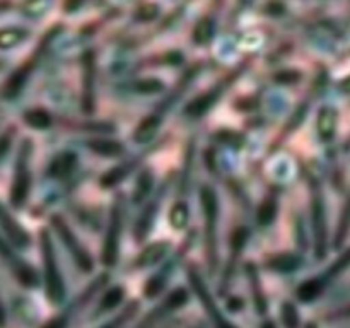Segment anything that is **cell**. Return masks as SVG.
Segmentation results:
<instances>
[{"label":"cell","instance_id":"cell-17","mask_svg":"<svg viewBox=\"0 0 350 328\" xmlns=\"http://www.w3.org/2000/svg\"><path fill=\"white\" fill-rule=\"evenodd\" d=\"M248 239H250V229L245 228V226H239V228H236L234 231H232L231 258H229L228 266H226V270H224V277H222V289H224L226 284L229 282V279H231L232 273H234L236 265H238V260H239V256H241V253H243V249H245Z\"/></svg>","mask_w":350,"mask_h":328},{"label":"cell","instance_id":"cell-28","mask_svg":"<svg viewBox=\"0 0 350 328\" xmlns=\"http://www.w3.org/2000/svg\"><path fill=\"white\" fill-rule=\"evenodd\" d=\"M23 120L27 126L34 130H48L53 125V115L44 108L27 109L23 115Z\"/></svg>","mask_w":350,"mask_h":328},{"label":"cell","instance_id":"cell-22","mask_svg":"<svg viewBox=\"0 0 350 328\" xmlns=\"http://www.w3.org/2000/svg\"><path fill=\"white\" fill-rule=\"evenodd\" d=\"M301 265H303V258H301V255H297V253H291V251L277 253V255H272L270 258L265 260L267 269L279 273L296 272Z\"/></svg>","mask_w":350,"mask_h":328},{"label":"cell","instance_id":"cell-33","mask_svg":"<svg viewBox=\"0 0 350 328\" xmlns=\"http://www.w3.org/2000/svg\"><path fill=\"white\" fill-rule=\"evenodd\" d=\"M139 310H140L139 301L137 299L130 301L129 304H125V306H123V310L120 311L118 314H115L111 320H108L106 323H103L99 328H123L130 320H132L133 316H135L137 313H139Z\"/></svg>","mask_w":350,"mask_h":328},{"label":"cell","instance_id":"cell-4","mask_svg":"<svg viewBox=\"0 0 350 328\" xmlns=\"http://www.w3.org/2000/svg\"><path fill=\"white\" fill-rule=\"evenodd\" d=\"M34 144L31 139H23L19 144L16 157V167H14L12 184H10V204L14 208H21L29 198L31 183H33V173H31V159H33Z\"/></svg>","mask_w":350,"mask_h":328},{"label":"cell","instance_id":"cell-3","mask_svg":"<svg viewBox=\"0 0 350 328\" xmlns=\"http://www.w3.org/2000/svg\"><path fill=\"white\" fill-rule=\"evenodd\" d=\"M252 60H253L252 57L245 58L241 64L236 65L231 72H228L224 77L219 79V81L215 82L214 85H211L207 91H204L200 96H197L195 99H191V101L185 106V109H183L185 115L190 116V118H200V116H204L205 113L211 111L212 106L217 105L219 99L224 96V92L228 91L229 87H232V85L236 84V81H238V79L241 77L246 70H248Z\"/></svg>","mask_w":350,"mask_h":328},{"label":"cell","instance_id":"cell-9","mask_svg":"<svg viewBox=\"0 0 350 328\" xmlns=\"http://www.w3.org/2000/svg\"><path fill=\"white\" fill-rule=\"evenodd\" d=\"M51 228L57 232V236L60 238V241L64 243V246L67 248V251L70 253L72 260H74L75 265L82 270L84 273L92 272L94 269V260H92V255L89 253V249L85 248L84 243L77 238L72 228L68 226V222L65 221L62 215L55 214L51 215Z\"/></svg>","mask_w":350,"mask_h":328},{"label":"cell","instance_id":"cell-8","mask_svg":"<svg viewBox=\"0 0 350 328\" xmlns=\"http://www.w3.org/2000/svg\"><path fill=\"white\" fill-rule=\"evenodd\" d=\"M187 279L190 282L191 289H193L195 296L198 297L200 304L204 306L205 314L208 316V320L212 321L214 328H238L232 321H229L228 318L224 316V313L221 311V308L217 306V303L212 297V292L208 290L207 284H205L204 277H202L200 270L195 263H190L187 269Z\"/></svg>","mask_w":350,"mask_h":328},{"label":"cell","instance_id":"cell-32","mask_svg":"<svg viewBox=\"0 0 350 328\" xmlns=\"http://www.w3.org/2000/svg\"><path fill=\"white\" fill-rule=\"evenodd\" d=\"M349 266H350V246L345 249L344 253H342L340 256H338L337 260H335L334 263H332L330 266H328L327 270H323V272H321V275H318V277H320L321 282H323L325 286H328V284L334 282V280L337 279L342 272H345Z\"/></svg>","mask_w":350,"mask_h":328},{"label":"cell","instance_id":"cell-7","mask_svg":"<svg viewBox=\"0 0 350 328\" xmlns=\"http://www.w3.org/2000/svg\"><path fill=\"white\" fill-rule=\"evenodd\" d=\"M123 215H125V198L123 195H116L113 202L111 212H109V222L106 228L105 239L101 248V263L108 269L116 265L120 255V243H122L123 231Z\"/></svg>","mask_w":350,"mask_h":328},{"label":"cell","instance_id":"cell-20","mask_svg":"<svg viewBox=\"0 0 350 328\" xmlns=\"http://www.w3.org/2000/svg\"><path fill=\"white\" fill-rule=\"evenodd\" d=\"M163 120L164 118H161V116L156 115L154 111L144 116V118L139 122V125H137V128L133 130V133H132L133 142L139 144V146L149 144L150 140L157 135V132H159L161 125H163Z\"/></svg>","mask_w":350,"mask_h":328},{"label":"cell","instance_id":"cell-46","mask_svg":"<svg viewBox=\"0 0 350 328\" xmlns=\"http://www.w3.org/2000/svg\"><path fill=\"white\" fill-rule=\"evenodd\" d=\"M5 325H7V311H5V306H3L2 297H0V328H5Z\"/></svg>","mask_w":350,"mask_h":328},{"label":"cell","instance_id":"cell-36","mask_svg":"<svg viewBox=\"0 0 350 328\" xmlns=\"http://www.w3.org/2000/svg\"><path fill=\"white\" fill-rule=\"evenodd\" d=\"M188 299H190V296H188V290L185 289V287H178V289L171 290L170 294H167V297L164 299L163 306H159V310L154 311V313H170V311H176L180 310V308H183L185 304L188 303Z\"/></svg>","mask_w":350,"mask_h":328},{"label":"cell","instance_id":"cell-34","mask_svg":"<svg viewBox=\"0 0 350 328\" xmlns=\"http://www.w3.org/2000/svg\"><path fill=\"white\" fill-rule=\"evenodd\" d=\"M188 219H190V208H188L187 202H176L173 207L170 208L167 214V221L174 231H183L188 226Z\"/></svg>","mask_w":350,"mask_h":328},{"label":"cell","instance_id":"cell-25","mask_svg":"<svg viewBox=\"0 0 350 328\" xmlns=\"http://www.w3.org/2000/svg\"><path fill=\"white\" fill-rule=\"evenodd\" d=\"M154 171L152 167H144L142 171L139 173L135 180V187H133V193H132V202L133 204L140 205L149 198V195L152 193L154 188Z\"/></svg>","mask_w":350,"mask_h":328},{"label":"cell","instance_id":"cell-31","mask_svg":"<svg viewBox=\"0 0 350 328\" xmlns=\"http://www.w3.org/2000/svg\"><path fill=\"white\" fill-rule=\"evenodd\" d=\"M215 33V23L211 16H204L202 19H198V23L195 24L193 29V43L198 44V46H204V44H208L214 38Z\"/></svg>","mask_w":350,"mask_h":328},{"label":"cell","instance_id":"cell-6","mask_svg":"<svg viewBox=\"0 0 350 328\" xmlns=\"http://www.w3.org/2000/svg\"><path fill=\"white\" fill-rule=\"evenodd\" d=\"M311 191V226H313L314 238V256L323 260L328 251V224H327V207L325 197L321 191L320 180L314 176L310 178Z\"/></svg>","mask_w":350,"mask_h":328},{"label":"cell","instance_id":"cell-45","mask_svg":"<svg viewBox=\"0 0 350 328\" xmlns=\"http://www.w3.org/2000/svg\"><path fill=\"white\" fill-rule=\"evenodd\" d=\"M245 308V301L241 299V297H231V299H228V310L229 311H239Z\"/></svg>","mask_w":350,"mask_h":328},{"label":"cell","instance_id":"cell-14","mask_svg":"<svg viewBox=\"0 0 350 328\" xmlns=\"http://www.w3.org/2000/svg\"><path fill=\"white\" fill-rule=\"evenodd\" d=\"M157 147L159 146L149 147V149L144 150V152L137 154V156H133V157H130V159L120 163L118 166H113L111 169H108L106 173L101 174V178H99V184H101L103 188H113V187H116L118 183H122V181L126 180V178H129L130 174H132L133 171H135L137 167H139L140 164H142L144 161H146L147 157H149L150 154L157 149Z\"/></svg>","mask_w":350,"mask_h":328},{"label":"cell","instance_id":"cell-21","mask_svg":"<svg viewBox=\"0 0 350 328\" xmlns=\"http://www.w3.org/2000/svg\"><path fill=\"white\" fill-rule=\"evenodd\" d=\"M338 111L334 106H321L317 116V130L318 135L323 142H330L337 132Z\"/></svg>","mask_w":350,"mask_h":328},{"label":"cell","instance_id":"cell-12","mask_svg":"<svg viewBox=\"0 0 350 328\" xmlns=\"http://www.w3.org/2000/svg\"><path fill=\"white\" fill-rule=\"evenodd\" d=\"M96 51L88 50L82 55V94L81 106L85 115H92L96 109Z\"/></svg>","mask_w":350,"mask_h":328},{"label":"cell","instance_id":"cell-44","mask_svg":"<svg viewBox=\"0 0 350 328\" xmlns=\"http://www.w3.org/2000/svg\"><path fill=\"white\" fill-rule=\"evenodd\" d=\"M265 12L269 14V16L279 17L286 12V5H284V3H279V2H270L265 5Z\"/></svg>","mask_w":350,"mask_h":328},{"label":"cell","instance_id":"cell-38","mask_svg":"<svg viewBox=\"0 0 350 328\" xmlns=\"http://www.w3.org/2000/svg\"><path fill=\"white\" fill-rule=\"evenodd\" d=\"M132 87L133 91L140 92V94H157V92H161L164 89V82L156 77H146L133 82Z\"/></svg>","mask_w":350,"mask_h":328},{"label":"cell","instance_id":"cell-23","mask_svg":"<svg viewBox=\"0 0 350 328\" xmlns=\"http://www.w3.org/2000/svg\"><path fill=\"white\" fill-rule=\"evenodd\" d=\"M75 166H77V154L72 152V150H65V152H60L51 159L46 173L53 180H60V178L68 176L75 169Z\"/></svg>","mask_w":350,"mask_h":328},{"label":"cell","instance_id":"cell-27","mask_svg":"<svg viewBox=\"0 0 350 328\" xmlns=\"http://www.w3.org/2000/svg\"><path fill=\"white\" fill-rule=\"evenodd\" d=\"M279 212V198H277V191H269L267 197L263 198L262 204L258 205V212H256V221L260 226H270L277 217Z\"/></svg>","mask_w":350,"mask_h":328},{"label":"cell","instance_id":"cell-35","mask_svg":"<svg viewBox=\"0 0 350 328\" xmlns=\"http://www.w3.org/2000/svg\"><path fill=\"white\" fill-rule=\"evenodd\" d=\"M350 232V195L347 198V202L344 204V208L340 212V217H338V224H337V231H335V238H334V248H342V245L345 243Z\"/></svg>","mask_w":350,"mask_h":328},{"label":"cell","instance_id":"cell-11","mask_svg":"<svg viewBox=\"0 0 350 328\" xmlns=\"http://www.w3.org/2000/svg\"><path fill=\"white\" fill-rule=\"evenodd\" d=\"M0 258L9 266V270L12 272V275L16 277V280L21 286L26 287V289L38 287V284H40V273H38V270L31 263L24 262L17 255L14 246L7 239H3V236H0Z\"/></svg>","mask_w":350,"mask_h":328},{"label":"cell","instance_id":"cell-49","mask_svg":"<svg viewBox=\"0 0 350 328\" xmlns=\"http://www.w3.org/2000/svg\"><path fill=\"white\" fill-rule=\"evenodd\" d=\"M304 328H318V325L314 323V321H308L306 327H304Z\"/></svg>","mask_w":350,"mask_h":328},{"label":"cell","instance_id":"cell-42","mask_svg":"<svg viewBox=\"0 0 350 328\" xmlns=\"http://www.w3.org/2000/svg\"><path fill=\"white\" fill-rule=\"evenodd\" d=\"M50 7V2H27L23 3V12H26V16H41L44 10Z\"/></svg>","mask_w":350,"mask_h":328},{"label":"cell","instance_id":"cell-48","mask_svg":"<svg viewBox=\"0 0 350 328\" xmlns=\"http://www.w3.org/2000/svg\"><path fill=\"white\" fill-rule=\"evenodd\" d=\"M9 9H12V3H10V2H0V14L5 12V10H9Z\"/></svg>","mask_w":350,"mask_h":328},{"label":"cell","instance_id":"cell-5","mask_svg":"<svg viewBox=\"0 0 350 328\" xmlns=\"http://www.w3.org/2000/svg\"><path fill=\"white\" fill-rule=\"evenodd\" d=\"M202 212L205 217V258H207L208 273H214L219 263L217 253V219H219V200L215 191L208 184L200 190Z\"/></svg>","mask_w":350,"mask_h":328},{"label":"cell","instance_id":"cell-43","mask_svg":"<svg viewBox=\"0 0 350 328\" xmlns=\"http://www.w3.org/2000/svg\"><path fill=\"white\" fill-rule=\"evenodd\" d=\"M338 320H350V303L345 306L338 308V310L328 313L327 321H338Z\"/></svg>","mask_w":350,"mask_h":328},{"label":"cell","instance_id":"cell-10","mask_svg":"<svg viewBox=\"0 0 350 328\" xmlns=\"http://www.w3.org/2000/svg\"><path fill=\"white\" fill-rule=\"evenodd\" d=\"M108 282H109V273L108 272L99 273L92 282H89L88 286H85V289L82 290L81 296L75 297V299L72 301L65 310H62L60 313L55 314L53 318H50V320H48L41 328H68L72 318H74L75 314L81 313V311L91 303L92 297L99 292V289L105 287Z\"/></svg>","mask_w":350,"mask_h":328},{"label":"cell","instance_id":"cell-39","mask_svg":"<svg viewBox=\"0 0 350 328\" xmlns=\"http://www.w3.org/2000/svg\"><path fill=\"white\" fill-rule=\"evenodd\" d=\"M157 16H159V7L156 3H142L135 10V19L142 20V23H149V20L156 19Z\"/></svg>","mask_w":350,"mask_h":328},{"label":"cell","instance_id":"cell-37","mask_svg":"<svg viewBox=\"0 0 350 328\" xmlns=\"http://www.w3.org/2000/svg\"><path fill=\"white\" fill-rule=\"evenodd\" d=\"M280 318H282L284 328H299V311H297L296 304L291 303V301L282 303V306H280Z\"/></svg>","mask_w":350,"mask_h":328},{"label":"cell","instance_id":"cell-47","mask_svg":"<svg viewBox=\"0 0 350 328\" xmlns=\"http://www.w3.org/2000/svg\"><path fill=\"white\" fill-rule=\"evenodd\" d=\"M260 328H277V325H275V321H273V320H265Z\"/></svg>","mask_w":350,"mask_h":328},{"label":"cell","instance_id":"cell-18","mask_svg":"<svg viewBox=\"0 0 350 328\" xmlns=\"http://www.w3.org/2000/svg\"><path fill=\"white\" fill-rule=\"evenodd\" d=\"M171 248L170 239H159V241H154L150 245L144 246L140 249V253L137 255V258L133 260V269H147V266L156 265L157 262L164 258L167 255Z\"/></svg>","mask_w":350,"mask_h":328},{"label":"cell","instance_id":"cell-2","mask_svg":"<svg viewBox=\"0 0 350 328\" xmlns=\"http://www.w3.org/2000/svg\"><path fill=\"white\" fill-rule=\"evenodd\" d=\"M40 248L41 258H43V280H44V294H46L48 303L53 306H60L65 301V280L62 275V270L58 266L57 251H55L51 234L46 228L40 231Z\"/></svg>","mask_w":350,"mask_h":328},{"label":"cell","instance_id":"cell-30","mask_svg":"<svg viewBox=\"0 0 350 328\" xmlns=\"http://www.w3.org/2000/svg\"><path fill=\"white\" fill-rule=\"evenodd\" d=\"M125 287L123 286H113L103 294V297L99 299L98 313H109V311L116 310L120 304L125 301Z\"/></svg>","mask_w":350,"mask_h":328},{"label":"cell","instance_id":"cell-16","mask_svg":"<svg viewBox=\"0 0 350 328\" xmlns=\"http://www.w3.org/2000/svg\"><path fill=\"white\" fill-rule=\"evenodd\" d=\"M167 183H164V187L161 188L159 193L152 198L150 202H147L144 210L140 212L139 219L135 222V231H133V238H135L137 243H142L146 239V236L149 234L150 229H152L154 221H156V215H157V208H159V202L163 200V195L164 190H166Z\"/></svg>","mask_w":350,"mask_h":328},{"label":"cell","instance_id":"cell-26","mask_svg":"<svg viewBox=\"0 0 350 328\" xmlns=\"http://www.w3.org/2000/svg\"><path fill=\"white\" fill-rule=\"evenodd\" d=\"M325 289H327V286L321 282L320 277H311V279H306L299 284V287L296 289V297L301 303L310 304L314 303L325 292Z\"/></svg>","mask_w":350,"mask_h":328},{"label":"cell","instance_id":"cell-19","mask_svg":"<svg viewBox=\"0 0 350 328\" xmlns=\"http://www.w3.org/2000/svg\"><path fill=\"white\" fill-rule=\"evenodd\" d=\"M246 275H248L250 287H252V297L253 304H255V311L260 314V316H265L267 310H269V303H267V294L265 289L262 286V279H260L258 266L253 262H248L245 265Z\"/></svg>","mask_w":350,"mask_h":328},{"label":"cell","instance_id":"cell-41","mask_svg":"<svg viewBox=\"0 0 350 328\" xmlns=\"http://www.w3.org/2000/svg\"><path fill=\"white\" fill-rule=\"evenodd\" d=\"M14 135H16V128H14V126H9V128L0 135V161H2L3 157H5V154L9 152L10 146H12Z\"/></svg>","mask_w":350,"mask_h":328},{"label":"cell","instance_id":"cell-24","mask_svg":"<svg viewBox=\"0 0 350 328\" xmlns=\"http://www.w3.org/2000/svg\"><path fill=\"white\" fill-rule=\"evenodd\" d=\"M91 152L103 157H120L126 152L125 144L115 139H91L85 142Z\"/></svg>","mask_w":350,"mask_h":328},{"label":"cell","instance_id":"cell-15","mask_svg":"<svg viewBox=\"0 0 350 328\" xmlns=\"http://www.w3.org/2000/svg\"><path fill=\"white\" fill-rule=\"evenodd\" d=\"M0 229L5 234L7 241L14 246V248H27L31 245V236L26 231V228L17 222V219L14 217L9 212V208L0 202Z\"/></svg>","mask_w":350,"mask_h":328},{"label":"cell","instance_id":"cell-40","mask_svg":"<svg viewBox=\"0 0 350 328\" xmlns=\"http://www.w3.org/2000/svg\"><path fill=\"white\" fill-rule=\"evenodd\" d=\"M299 79H301V72L291 70V68H287V70H280L273 75V81L279 82V84H296Z\"/></svg>","mask_w":350,"mask_h":328},{"label":"cell","instance_id":"cell-13","mask_svg":"<svg viewBox=\"0 0 350 328\" xmlns=\"http://www.w3.org/2000/svg\"><path fill=\"white\" fill-rule=\"evenodd\" d=\"M191 239H193V234L190 236V239H188V238L185 239L183 245H181V248L178 249L176 256H173V258H171L170 262H167L166 265H164L163 269L159 270V272L154 273L152 277H149V279L144 282V296L149 297V299H154V297L159 296L161 290L166 287V284H167V280H170V275H171V272H173V269H176L178 262L183 258L185 251H187V249H190Z\"/></svg>","mask_w":350,"mask_h":328},{"label":"cell","instance_id":"cell-29","mask_svg":"<svg viewBox=\"0 0 350 328\" xmlns=\"http://www.w3.org/2000/svg\"><path fill=\"white\" fill-rule=\"evenodd\" d=\"M31 36V33L24 27H3L0 29V50H10L26 41Z\"/></svg>","mask_w":350,"mask_h":328},{"label":"cell","instance_id":"cell-1","mask_svg":"<svg viewBox=\"0 0 350 328\" xmlns=\"http://www.w3.org/2000/svg\"><path fill=\"white\" fill-rule=\"evenodd\" d=\"M64 31V26L62 24H53L46 29V33L41 36V40L38 41V44L34 46V50L31 51L29 57L12 72V74L7 77L5 84L2 87V96L5 99H14L19 96V92L23 91L24 85L27 84V81L31 79V75L34 74V70L38 68L40 62L43 60V57L46 55V51L50 50L51 43L55 41V38Z\"/></svg>","mask_w":350,"mask_h":328}]
</instances>
